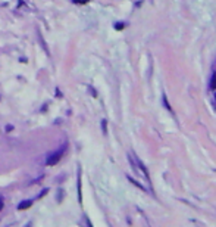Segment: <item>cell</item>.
<instances>
[{
	"label": "cell",
	"instance_id": "cell-1",
	"mask_svg": "<svg viewBox=\"0 0 216 227\" xmlns=\"http://www.w3.org/2000/svg\"><path fill=\"white\" fill-rule=\"evenodd\" d=\"M128 159H129V162H131V165H133V170L135 171V173H138V174H141V176L144 177V180L146 182L150 183V176H149V171H147V168L144 167V164L140 161L134 153H128Z\"/></svg>",
	"mask_w": 216,
	"mask_h": 227
},
{
	"label": "cell",
	"instance_id": "cell-2",
	"mask_svg": "<svg viewBox=\"0 0 216 227\" xmlns=\"http://www.w3.org/2000/svg\"><path fill=\"white\" fill-rule=\"evenodd\" d=\"M66 148L68 145L65 143L63 146H62L61 149H57V151H55V152H52L47 155V158H46V164L49 165V167H53V165H56L59 161H61V158L63 156V153L66 152Z\"/></svg>",
	"mask_w": 216,
	"mask_h": 227
},
{
	"label": "cell",
	"instance_id": "cell-3",
	"mask_svg": "<svg viewBox=\"0 0 216 227\" xmlns=\"http://www.w3.org/2000/svg\"><path fill=\"white\" fill-rule=\"evenodd\" d=\"M31 205H33V201L28 199V201H24V202H21V204L18 205V210H27V208H29Z\"/></svg>",
	"mask_w": 216,
	"mask_h": 227
},
{
	"label": "cell",
	"instance_id": "cell-4",
	"mask_svg": "<svg viewBox=\"0 0 216 227\" xmlns=\"http://www.w3.org/2000/svg\"><path fill=\"white\" fill-rule=\"evenodd\" d=\"M79 174H81V170H78V199L81 202L83 199H81V178H79Z\"/></svg>",
	"mask_w": 216,
	"mask_h": 227
},
{
	"label": "cell",
	"instance_id": "cell-5",
	"mask_svg": "<svg viewBox=\"0 0 216 227\" xmlns=\"http://www.w3.org/2000/svg\"><path fill=\"white\" fill-rule=\"evenodd\" d=\"M210 87L212 89H216V72L212 75V80H210Z\"/></svg>",
	"mask_w": 216,
	"mask_h": 227
},
{
	"label": "cell",
	"instance_id": "cell-6",
	"mask_svg": "<svg viewBox=\"0 0 216 227\" xmlns=\"http://www.w3.org/2000/svg\"><path fill=\"white\" fill-rule=\"evenodd\" d=\"M74 3H77V5H85V3H88L90 0H72Z\"/></svg>",
	"mask_w": 216,
	"mask_h": 227
},
{
	"label": "cell",
	"instance_id": "cell-7",
	"mask_svg": "<svg viewBox=\"0 0 216 227\" xmlns=\"http://www.w3.org/2000/svg\"><path fill=\"white\" fill-rule=\"evenodd\" d=\"M124 27H125V24H124V22H118V24H115V28H116V30H122Z\"/></svg>",
	"mask_w": 216,
	"mask_h": 227
},
{
	"label": "cell",
	"instance_id": "cell-8",
	"mask_svg": "<svg viewBox=\"0 0 216 227\" xmlns=\"http://www.w3.org/2000/svg\"><path fill=\"white\" fill-rule=\"evenodd\" d=\"M3 205H5V202H3V196L0 195V211H2V208H3Z\"/></svg>",
	"mask_w": 216,
	"mask_h": 227
},
{
	"label": "cell",
	"instance_id": "cell-9",
	"mask_svg": "<svg viewBox=\"0 0 216 227\" xmlns=\"http://www.w3.org/2000/svg\"><path fill=\"white\" fill-rule=\"evenodd\" d=\"M101 125H103V133L106 134L107 131H106V121H105V119H103V123H101Z\"/></svg>",
	"mask_w": 216,
	"mask_h": 227
},
{
	"label": "cell",
	"instance_id": "cell-10",
	"mask_svg": "<svg viewBox=\"0 0 216 227\" xmlns=\"http://www.w3.org/2000/svg\"><path fill=\"white\" fill-rule=\"evenodd\" d=\"M46 193H47V189H44V190H43V192L40 193V195H38V198H41V196H44Z\"/></svg>",
	"mask_w": 216,
	"mask_h": 227
},
{
	"label": "cell",
	"instance_id": "cell-11",
	"mask_svg": "<svg viewBox=\"0 0 216 227\" xmlns=\"http://www.w3.org/2000/svg\"><path fill=\"white\" fill-rule=\"evenodd\" d=\"M215 97H216V95H215Z\"/></svg>",
	"mask_w": 216,
	"mask_h": 227
}]
</instances>
